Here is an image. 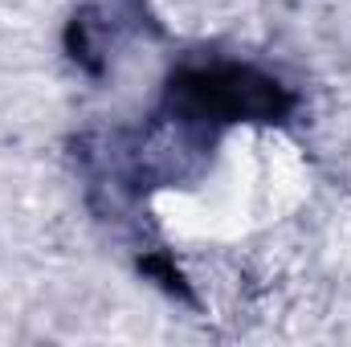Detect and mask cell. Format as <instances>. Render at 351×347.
I'll use <instances>...</instances> for the list:
<instances>
[{"instance_id": "1", "label": "cell", "mask_w": 351, "mask_h": 347, "mask_svg": "<svg viewBox=\"0 0 351 347\" xmlns=\"http://www.w3.org/2000/svg\"><path fill=\"white\" fill-rule=\"evenodd\" d=\"M315 188L306 152L269 123H233L208 160L152 196V213L172 241L233 246L290 221Z\"/></svg>"}, {"instance_id": "2", "label": "cell", "mask_w": 351, "mask_h": 347, "mask_svg": "<svg viewBox=\"0 0 351 347\" xmlns=\"http://www.w3.org/2000/svg\"><path fill=\"white\" fill-rule=\"evenodd\" d=\"M156 21L184 41H221L254 25L262 0H147Z\"/></svg>"}]
</instances>
